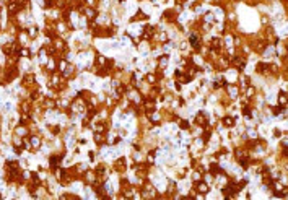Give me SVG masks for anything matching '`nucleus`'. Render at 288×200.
<instances>
[{
  "mask_svg": "<svg viewBox=\"0 0 288 200\" xmlns=\"http://www.w3.org/2000/svg\"><path fill=\"white\" fill-rule=\"evenodd\" d=\"M233 124H234V122H233L231 117H226V119H225V125H226V127H231Z\"/></svg>",
  "mask_w": 288,
  "mask_h": 200,
  "instance_id": "39448f33",
  "label": "nucleus"
},
{
  "mask_svg": "<svg viewBox=\"0 0 288 200\" xmlns=\"http://www.w3.org/2000/svg\"><path fill=\"white\" fill-rule=\"evenodd\" d=\"M181 127H182V128H187V127H189V124H187L186 120H182V122H181Z\"/></svg>",
  "mask_w": 288,
  "mask_h": 200,
  "instance_id": "9d476101",
  "label": "nucleus"
},
{
  "mask_svg": "<svg viewBox=\"0 0 288 200\" xmlns=\"http://www.w3.org/2000/svg\"><path fill=\"white\" fill-rule=\"evenodd\" d=\"M208 190V187H207V184H204V182H200L199 184V192H207Z\"/></svg>",
  "mask_w": 288,
  "mask_h": 200,
  "instance_id": "7ed1b4c3",
  "label": "nucleus"
},
{
  "mask_svg": "<svg viewBox=\"0 0 288 200\" xmlns=\"http://www.w3.org/2000/svg\"><path fill=\"white\" fill-rule=\"evenodd\" d=\"M125 168V159H119V163L116 164V169H124Z\"/></svg>",
  "mask_w": 288,
  "mask_h": 200,
  "instance_id": "f257e3e1",
  "label": "nucleus"
},
{
  "mask_svg": "<svg viewBox=\"0 0 288 200\" xmlns=\"http://www.w3.org/2000/svg\"><path fill=\"white\" fill-rule=\"evenodd\" d=\"M285 103H287V98H285V93H280V104L283 106Z\"/></svg>",
  "mask_w": 288,
  "mask_h": 200,
  "instance_id": "423d86ee",
  "label": "nucleus"
},
{
  "mask_svg": "<svg viewBox=\"0 0 288 200\" xmlns=\"http://www.w3.org/2000/svg\"><path fill=\"white\" fill-rule=\"evenodd\" d=\"M241 166L242 168H247V166H249V161H247V159H241Z\"/></svg>",
  "mask_w": 288,
  "mask_h": 200,
  "instance_id": "0eeeda50",
  "label": "nucleus"
},
{
  "mask_svg": "<svg viewBox=\"0 0 288 200\" xmlns=\"http://www.w3.org/2000/svg\"><path fill=\"white\" fill-rule=\"evenodd\" d=\"M257 70H259V72H262V73H265V70H267V65H265V64H259V65H257Z\"/></svg>",
  "mask_w": 288,
  "mask_h": 200,
  "instance_id": "20e7f679",
  "label": "nucleus"
},
{
  "mask_svg": "<svg viewBox=\"0 0 288 200\" xmlns=\"http://www.w3.org/2000/svg\"><path fill=\"white\" fill-rule=\"evenodd\" d=\"M197 122H199L200 125H205V117H204V114H199V116H197Z\"/></svg>",
  "mask_w": 288,
  "mask_h": 200,
  "instance_id": "f03ea898",
  "label": "nucleus"
},
{
  "mask_svg": "<svg viewBox=\"0 0 288 200\" xmlns=\"http://www.w3.org/2000/svg\"><path fill=\"white\" fill-rule=\"evenodd\" d=\"M86 13H88V16H94V10H86Z\"/></svg>",
  "mask_w": 288,
  "mask_h": 200,
  "instance_id": "6e6552de",
  "label": "nucleus"
},
{
  "mask_svg": "<svg viewBox=\"0 0 288 200\" xmlns=\"http://www.w3.org/2000/svg\"><path fill=\"white\" fill-rule=\"evenodd\" d=\"M31 142H33V145H34V146H36V145H39V138H36V137H34V138H33Z\"/></svg>",
  "mask_w": 288,
  "mask_h": 200,
  "instance_id": "1a4fd4ad",
  "label": "nucleus"
}]
</instances>
